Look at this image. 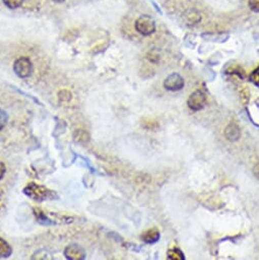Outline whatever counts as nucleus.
<instances>
[{
	"label": "nucleus",
	"instance_id": "f257e3e1",
	"mask_svg": "<svg viewBox=\"0 0 259 260\" xmlns=\"http://www.w3.org/2000/svg\"><path fill=\"white\" fill-rule=\"evenodd\" d=\"M136 30L143 36H149L155 32V22L149 16H141L135 24Z\"/></svg>",
	"mask_w": 259,
	"mask_h": 260
},
{
	"label": "nucleus",
	"instance_id": "f03ea898",
	"mask_svg": "<svg viewBox=\"0 0 259 260\" xmlns=\"http://www.w3.org/2000/svg\"><path fill=\"white\" fill-rule=\"evenodd\" d=\"M14 71L20 78H29L33 72L32 61L28 57H20L15 61Z\"/></svg>",
	"mask_w": 259,
	"mask_h": 260
},
{
	"label": "nucleus",
	"instance_id": "7ed1b4c3",
	"mask_svg": "<svg viewBox=\"0 0 259 260\" xmlns=\"http://www.w3.org/2000/svg\"><path fill=\"white\" fill-rule=\"evenodd\" d=\"M206 102H207L206 95L202 91H195V92H193L189 96L188 101H187L188 106L192 110H195V111L201 110L206 105Z\"/></svg>",
	"mask_w": 259,
	"mask_h": 260
},
{
	"label": "nucleus",
	"instance_id": "20e7f679",
	"mask_svg": "<svg viewBox=\"0 0 259 260\" xmlns=\"http://www.w3.org/2000/svg\"><path fill=\"white\" fill-rule=\"evenodd\" d=\"M185 82L181 75L175 73L170 75L164 82V87L169 91H180L184 88Z\"/></svg>",
	"mask_w": 259,
	"mask_h": 260
},
{
	"label": "nucleus",
	"instance_id": "39448f33",
	"mask_svg": "<svg viewBox=\"0 0 259 260\" xmlns=\"http://www.w3.org/2000/svg\"><path fill=\"white\" fill-rule=\"evenodd\" d=\"M24 193H25L27 196H29V197H31V198H33V199L42 200L43 198H45V197L48 195L49 191H48L46 188L42 187V186H38V185H36V184H31V185H29V186L24 190Z\"/></svg>",
	"mask_w": 259,
	"mask_h": 260
},
{
	"label": "nucleus",
	"instance_id": "423d86ee",
	"mask_svg": "<svg viewBox=\"0 0 259 260\" xmlns=\"http://www.w3.org/2000/svg\"><path fill=\"white\" fill-rule=\"evenodd\" d=\"M64 256L70 260H82L86 257V253L82 247L74 244L64 249Z\"/></svg>",
	"mask_w": 259,
	"mask_h": 260
},
{
	"label": "nucleus",
	"instance_id": "0eeeda50",
	"mask_svg": "<svg viewBox=\"0 0 259 260\" xmlns=\"http://www.w3.org/2000/svg\"><path fill=\"white\" fill-rule=\"evenodd\" d=\"M224 136L231 142L238 141L241 137V129L239 125L235 122H231L224 129Z\"/></svg>",
	"mask_w": 259,
	"mask_h": 260
},
{
	"label": "nucleus",
	"instance_id": "6e6552de",
	"mask_svg": "<svg viewBox=\"0 0 259 260\" xmlns=\"http://www.w3.org/2000/svg\"><path fill=\"white\" fill-rule=\"evenodd\" d=\"M141 238L146 244H154L159 240L160 234L156 229H150V230L144 232Z\"/></svg>",
	"mask_w": 259,
	"mask_h": 260
},
{
	"label": "nucleus",
	"instance_id": "1a4fd4ad",
	"mask_svg": "<svg viewBox=\"0 0 259 260\" xmlns=\"http://www.w3.org/2000/svg\"><path fill=\"white\" fill-rule=\"evenodd\" d=\"M13 253L12 246L3 238H0V258L10 257Z\"/></svg>",
	"mask_w": 259,
	"mask_h": 260
},
{
	"label": "nucleus",
	"instance_id": "9d476101",
	"mask_svg": "<svg viewBox=\"0 0 259 260\" xmlns=\"http://www.w3.org/2000/svg\"><path fill=\"white\" fill-rule=\"evenodd\" d=\"M168 258L172 260H185L183 252L178 248H173L168 252Z\"/></svg>",
	"mask_w": 259,
	"mask_h": 260
},
{
	"label": "nucleus",
	"instance_id": "9b49d317",
	"mask_svg": "<svg viewBox=\"0 0 259 260\" xmlns=\"http://www.w3.org/2000/svg\"><path fill=\"white\" fill-rule=\"evenodd\" d=\"M89 135L86 131H83V129H79V131H76L75 134V139L77 142L79 143H84V142H88L89 141Z\"/></svg>",
	"mask_w": 259,
	"mask_h": 260
},
{
	"label": "nucleus",
	"instance_id": "f8f14e48",
	"mask_svg": "<svg viewBox=\"0 0 259 260\" xmlns=\"http://www.w3.org/2000/svg\"><path fill=\"white\" fill-rule=\"evenodd\" d=\"M200 21V15L195 11H190L187 14V23L189 24H197Z\"/></svg>",
	"mask_w": 259,
	"mask_h": 260
},
{
	"label": "nucleus",
	"instance_id": "ddd939ff",
	"mask_svg": "<svg viewBox=\"0 0 259 260\" xmlns=\"http://www.w3.org/2000/svg\"><path fill=\"white\" fill-rule=\"evenodd\" d=\"M4 3L8 8H10L12 10H16V9H19L23 5L24 0H4Z\"/></svg>",
	"mask_w": 259,
	"mask_h": 260
},
{
	"label": "nucleus",
	"instance_id": "4468645a",
	"mask_svg": "<svg viewBox=\"0 0 259 260\" xmlns=\"http://www.w3.org/2000/svg\"><path fill=\"white\" fill-rule=\"evenodd\" d=\"M9 121V114L6 110L0 109V131L6 127Z\"/></svg>",
	"mask_w": 259,
	"mask_h": 260
},
{
	"label": "nucleus",
	"instance_id": "2eb2a0df",
	"mask_svg": "<svg viewBox=\"0 0 259 260\" xmlns=\"http://www.w3.org/2000/svg\"><path fill=\"white\" fill-rule=\"evenodd\" d=\"M249 79L255 86L259 87V66L251 73Z\"/></svg>",
	"mask_w": 259,
	"mask_h": 260
},
{
	"label": "nucleus",
	"instance_id": "dca6fc26",
	"mask_svg": "<svg viewBox=\"0 0 259 260\" xmlns=\"http://www.w3.org/2000/svg\"><path fill=\"white\" fill-rule=\"evenodd\" d=\"M249 8L253 12L259 13V0H249Z\"/></svg>",
	"mask_w": 259,
	"mask_h": 260
},
{
	"label": "nucleus",
	"instance_id": "f3484780",
	"mask_svg": "<svg viewBox=\"0 0 259 260\" xmlns=\"http://www.w3.org/2000/svg\"><path fill=\"white\" fill-rule=\"evenodd\" d=\"M6 173H7V167L3 161H0V181L4 179Z\"/></svg>",
	"mask_w": 259,
	"mask_h": 260
},
{
	"label": "nucleus",
	"instance_id": "a211bd4d",
	"mask_svg": "<svg viewBox=\"0 0 259 260\" xmlns=\"http://www.w3.org/2000/svg\"><path fill=\"white\" fill-rule=\"evenodd\" d=\"M52 2H54V3H57V4H61V3L66 2V0H52Z\"/></svg>",
	"mask_w": 259,
	"mask_h": 260
},
{
	"label": "nucleus",
	"instance_id": "6ab92c4d",
	"mask_svg": "<svg viewBox=\"0 0 259 260\" xmlns=\"http://www.w3.org/2000/svg\"><path fill=\"white\" fill-rule=\"evenodd\" d=\"M256 168H258V169H259V165H258V166H256ZM254 172H255V175H256V176L259 174V172H258V171H254ZM258 178H259V176H258Z\"/></svg>",
	"mask_w": 259,
	"mask_h": 260
}]
</instances>
